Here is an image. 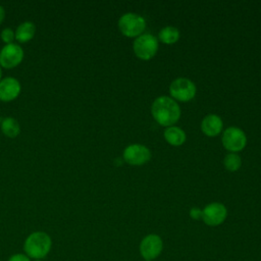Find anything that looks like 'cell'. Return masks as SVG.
Instances as JSON below:
<instances>
[{
    "instance_id": "1",
    "label": "cell",
    "mask_w": 261,
    "mask_h": 261,
    "mask_svg": "<svg viewBox=\"0 0 261 261\" xmlns=\"http://www.w3.org/2000/svg\"><path fill=\"white\" fill-rule=\"evenodd\" d=\"M52 240L45 231H34L30 233L24 243V254L34 260H43L51 251Z\"/></svg>"
},
{
    "instance_id": "2",
    "label": "cell",
    "mask_w": 261,
    "mask_h": 261,
    "mask_svg": "<svg viewBox=\"0 0 261 261\" xmlns=\"http://www.w3.org/2000/svg\"><path fill=\"white\" fill-rule=\"evenodd\" d=\"M152 114L157 122L162 125H171L180 115L178 104L166 96L158 97L152 105Z\"/></svg>"
},
{
    "instance_id": "3",
    "label": "cell",
    "mask_w": 261,
    "mask_h": 261,
    "mask_svg": "<svg viewBox=\"0 0 261 261\" xmlns=\"http://www.w3.org/2000/svg\"><path fill=\"white\" fill-rule=\"evenodd\" d=\"M163 250V241L156 233H150L144 237L140 243L139 251L144 260L153 261L160 256Z\"/></svg>"
},
{
    "instance_id": "4",
    "label": "cell",
    "mask_w": 261,
    "mask_h": 261,
    "mask_svg": "<svg viewBox=\"0 0 261 261\" xmlns=\"http://www.w3.org/2000/svg\"><path fill=\"white\" fill-rule=\"evenodd\" d=\"M146 27L145 19L136 13H125L120 16L118 20V28L120 32L127 37H135L140 35Z\"/></svg>"
},
{
    "instance_id": "5",
    "label": "cell",
    "mask_w": 261,
    "mask_h": 261,
    "mask_svg": "<svg viewBox=\"0 0 261 261\" xmlns=\"http://www.w3.org/2000/svg\"><path fill=\"white\" fill-rule=\"evenodd\" d=\"M158 48L157 38L151 34H144L138 37L134 42V51L141 59H150Z\"/></svg>"
},
{
    "instance_id": "6",
    "label": "cell",
    "mask_w": 261,
    "mask_h": 261,
    "mask_svg": "<svg viewBox=\"0 0 261 261\" xmlns=\"http://www.w3.org/2000/svg\"><path fill=\"white\" fill-rule=\"evenodd\" d=\"M23 55V49L18 44H6L0 50V66L8 69L16 67L22 61Z\"/></svg>"
},
{
    "instance_id": "7",
    "label": "cell",
    "mask_w": 261,
    "mask_h": 261,
    "mask_svg": "<svg viewBox=\"0 0 261 261\" xmlns=\"http://www.w3.org/2000/svg\"><path fill=\"white\" fill-rule=\"evenodd\" d=\"M169 90L171 96L179 101H189L193 99L196 94V87L194 83L185 77L174 80L171 83Z\"/></svg>"
},
{
    "instance_id": "8",
    "label": "cell",
    "mask_w": 261,
    "mask_h": 261,
    "mask_svg": "<svg viewBox=\"0 0 261 261\" xmlns=\"http://www.w3.org/2000/svg\"><path fill=\"white\" fill-rule=\"evenodd\" d=\"M227 215V210L221 203H211L202 210V219L209 226L221 224Z\"/></svg>"
},
{
    "instance_id": "9",
    "label": "cell",
    "mask_w": 261,
    "mask_h": 261,
    "mask_svg": "<svg viewBox=\"0 0 261 261\" xmlns=\"http://www.w3.org/2000/svg\"><path fill=\"white\" fill-rule=\"evenodd\" d=\"M246 136L244 132L236 126L226 128L222 136L223 146L230 151H240L246 145Z\"/></svg>"
},
{
    "instance_id": "10",
    "label": "cell",
    "mask_w": 261,
    "mask_h": 261,
    "mask_svg": "<svg viewBox=\"0 0 261 261\" xmlns=\"http://www.w3.org/2000/svg\"><path fill=\"white\" fill-rule=\"evenodd\" d=\"M150 157L151 154L149 149L140 144L129 145L123 151L124 160L133 165L144 164L150 159Z\"/></svg>"
},
{
    "instance_id": "11",
    "label": "cell",
    "mask_w": 261,
    "mask_h": 261,
    "mask_svg": "<svg viewBox=\"0 0 261 261\" xmlns=\"http://www.w3.org/2000/svg\"><path fill=\"white\" fill-rule=\"evenodd\" d=\"M20 90L21 86L17 79L12 76L4 77L0 81V100L10 102L18 97Z\"/></svg>"
},
{
    "instance_id": "12",
    "label": "cell",
    "mask_w": 261,
    "mask_h": 261,
    "mask_svg": "<svg viewBox=\"0 0 261 261\" xmlns=\"http://www.w3.org/2000/svg\"><path fill=\"white\" fill-rule=\"evenodd\" d=\"M202 130L209 137H214L220 133L222 128V121L219 116L215 114H209L204 117L201 124Z\"/></svg>"
},
{
    "instance_id": "13",
    "label": "cell",
    "mask_w": 261,
    "mask_h": 261,
    "mask_svg": "<svg viewBox=\"0 0 261 261\" xmlns=\"http://www.w3.org/2000/svg\"><path fill=\"white\" fill-rule=\"evenodd\" d=\"M15 33V39L19 43H27L31 41L36 33V27L32 21H23L17 28Z\"/></svg>"
},
{
    "instance_id": "14",
    "label": "cell",
    "mask_w": 261,
    "mask_h": 261,
    "mask_svg": "<svg viewBox=\"0 0 261 261\" xmlns=\"http://www.w3.org/2000/svg\"><path fill=\"white\" fill-rule=\"evenodd\" d=\"M2 133L8 138H15L20 133V125L18 121L13 117H5L1 120L0 124Z\"/></svg>"
},
{
    "instance_id": "15",
    "label": "cell",
    "mask_w": 261,
    "mask_h": 261,
    "mask_svg": "<svg viewBox=\"0 0 261 261\" xmlns=\"http://www.w3.org/2000/svg\"><path fill=\"white\" fill-rule=\"evenodd\" d=\"M164 138L169 144L173 146H179L185 142L186 134L181 128L177 126H170L165 129Z\"/></svg>"
},
{
    "instance_id": "16",
    "label": "cell",
    "mask_w": 261,
    "mask_h": 261,
    "mask_svg": "<svg viewBox=\"0 0 261 261\" xmlns=\"http://www.w3.org/2000/svg\"><path fill=\"white\" fill-rule=\"evenodd\" d=\"M179 38V32L174 27H165L159 33V39L163 43L172 44L176 42Z\"/></svg>"
},
{
    "instance_id": "17",
    "label": "cell",
    "mask_w": 261,
    "mask_h": 261,
    "mask_svg": "<svg viewBox=\"0 0 261 261\" xmlns=\"http://www.w3.org/2000/svg\"><path fill=\"white\" fill-rule=\"evenodd\" d=\"M223 163L225 165V167L230 170V171H234L237 169L240 168L241 166V158L238 154H234V153H230V154H227L223 160Z\"/></svg>"
},
{
    "instance_id": "18",
    "label": "cell",
    "mask_w": 261,
    "mask_h": 261,
    "mask_svg": "<svg viewBox=\"0 0 261 261\" xmlns=\"http://www.w3.org/2000/svg\"><path fill=\"white\" fill-rule=\"evenodd\" d=\"M1 39L5 44H11L15 39V33L10 28H5L1 32Z\"/></svg>"
},
{
    "instance_id": "19",
    "label": "cell",
    "mask_w": 261,
    "mask_h": 261,
    "mask_svg": "<svg viewBox=\"0 0 261 261\" xmlns=\"http://www.w3.org/2000/svg\"><path fill=\"white\" fill-rule=\"evenodd\" d=\"M7 261H31V259L24 253H16L11 255Z\"/></svg>"
},
{
    "instance_id": "20",
    "label": "cell",
    "mask_w": 261,
    "mask_h": 261,
    "mask_svg": "<svg viewBox=\"0 0 261 261\" xmlns=\"http://www.w3.org/2000/svg\"><path fill=\"white\" fill-rule=\"evenodd\" d=\"M190 216H191L193 219L198 220V219L202 218V210H200L199 208L194 207V208H192V209L190 210Z\"/></svg>"
},
{
    "instance_id": "21",
    "label": "cell",
    "mask_w": 261,
    "mask_h": 261,
    "mask_svg": "<svg viewBox=\"0 0 261 261\" xmlns=\"http://www.w3.org/2000/svg\"><path fill=\"white\" fill-rule=\"evenodd\" d=\"M4 18H5V9L2 5H0V24L3 22Z\"/></svg>"
},
{
    "instance_id": "22",
    "label": "cell",
    "mask_w": 261,
    "mask_h": 261,
    "mask_svg": "<svg viewBox=\"0 0 261 261\" xmlns=\"http://www.w3.org/2000/svg\"><path fill=\"white\" fill-rule=\"evenodd\" d=\"M1 77H2V69H1V66H0V81L2 80Z\"/></svg>"
},
{
    "instance_id": "23",
    "label": "cell",
    "mask_w": 261,
    "mask_h": 261,
    "mask_svg": "<svg viewBox=\"0 0 261 261\" xmlns=\"http://www.w3.org/2000/svg\"><path fill=\"white\" fill-rule=\"evenodd\" d=\"M34 261H43V260H34Z\"/></svg>"
},
{
    "instance_id": "24",
    "label": "cell",
    "mask_w": 261,
    "mask_h": 261,
    "mask_svg": "<svg viewBox=\"0 0 261 261\" xmlns=\"http://www.w3.org/2000/svg\"><path fill=\"white\" fill-rule=\"evenodd\" d=\"M144 261H151V260H144Z\"/></svg>"
},
{
    "instance_id": "25",
    "label": "cell",
    "mask_w": 261,
    "mask_h": 261,
    "mask_svg": "<svg viewBox=\"0 0 261 261\" xmlns=\"http://www.w3.org/2000/svg\"><path fill=\"white\" fill-rule=\"evenodd\" d=\"M0 124H1V119H0Z\"/></svg>"
}]
</instances>
